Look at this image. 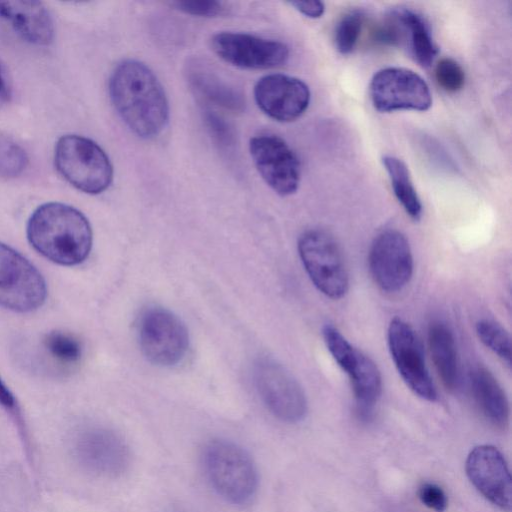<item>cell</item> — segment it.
Segmentation results:
<instances>
[{"label":"cell","mask_w":512,"mask_h":512,"mask_svg":"<svg viewBox=\"0 0 512 512\" xmlns=\"http://www.w3.org/2000/svg\"><path fill=\"white\" fill-rule=\"evenodd\" d=\"M109 96L125 125L137 136H158L169 120V103L163 86L144 63L127 59L109 78Z\"/></svg>","instance_id":"6da1fadb"},{"label":"cell","mask_w":512,"mask_h":512,"mask_svg":"<svg viewBox=\"0 0 512 512\" xmlns=\"http://www.w3.org/2000/svg\"><path fill=\"white\" fill-rule=\"evenodd\" d=\"M27 238L44 257L61 265L83 262L92 247V229L78 209L60 202L37 207L27 223Z\"/></svg>","instance_id":"7a4b0ae2"},{"label":"cell","mask_w":512,"mask_h":512,"mask_svg":"<svg viewBox=\"0 0 512 512\" xmlns=\"http://www.w3.org/2000/svg\"><path fill=\"white\" fill-rule=\"evenodd\" d=\"M205 473L214 490L230 503L249 502L258 488V473L250 455L238 444L209 441L203 451Z\"/></svg>","instance_id":"3957f363"},{"label":"cell","mask_w":512,"mask_h":512,"mask_svg":"<svg viewBox=\"0 0 512 512\" xmlns=\"http://www.w3.org/2000/svg\"><path fill=\"white\" fill-rule=\"evenodd\" d=\"M54 163L69 184L87 194H100L113 181L108 155L96 142L81 135H63L57 140Z\"/></svg>","instance_id":"277c9868"},{"label":"cell","mask_w":512,"mask_h":512,"mask_svg":"<svg viewBox=\"0 0 512 512\" xmlns=\"http://www.w3.org/2000/svg\"><path fill=\"white\" fill-rule=\"evenodd\" d=\"M298 252L310 280L321 293L331 299H340L347 293V267L329 233L320 229L305 231L298 240Z\"/></svg>","instance_id":"5b68a950"},{"label":"cell","mask_w":512,"mask_h":512,"mask_svg":"<svg viewBox=\"0 0 512 512\" xmlns=\"http://www.w3.org/2000/svg\"><path fill=\"white\" fill-rule=\"evenodd\" d=\"M138 340L151 363L168 367L182 361L189 348L185 324L170 310L153 306L145 309L138 323Z\"/></svg>","instance_id":"8992f818"},{"label":"cell","mask_w":512,"mask_h":512,"mask_svg":"<svg viewBox=\"0 0 512 512\" xmlns=\"http://www.w3.org/2000/svg\"><path fill=\"white\" fill-rule=\"evenodd\" d=\"M253 381L262 402L277 419L297 423L306 416L307 399L302 387L276 360L259 358L253 367Z\"/></svg>","instance_id":"52a82bcc"},{"label":"cell","mask_w":512,"mask_h":512,"mask_svg":"<svg viewBox=\"0 0 512 512\" xmlns=\"http://www.w3.org/2000/svg\"><path fill=\"white\" fill-rule=\"evenodd\" d=\"M47 294L36 267L13 248L0 242V305L17 312L39 308Z\"/></svg>","instance_id":"ba28073f"},{"label":"cell","mask_w":512,"mask_h":512,"mask_svg":"<svg viewBox=\"0 0 512 512\" xmlns=\"http://www.w3.org/2000/svg\"><path fill=\"white\" fill-rule=\"evenodd\" d=\"M369 94L374 108L382 113L426 111L432 105L426 81L413 70L403 67H386L377 71L371 79Z\"/></svg>","instance_id":"9c48e42d"},{"label":"cell","mask_w":512,"mask_h":512,"mask_svg":"<svg viewBox=\"0 0 512 512\" xmlns=\"http://www.w3.org/2000/svg\"><path fill=\"white\" fill-rule=\"evenodd\" d=\"M254 165L265 183L278 195L294 194L300 184V161L281 137L262 133L250 139Z\"/></svg>","instance_id":"30bf717a"},{"label":"cell","mask_w":512,"mask_h":512,"mask_svg":"<svg viewBox=\"0 0 512 512\" xmlns=\"http://www.w3.org/2000/svg\"><path fill=\"white\" fill-rule=\"evenodd\" d=\"M214 53L232 66L265 70L284 65L289 49L281 41L241 32H219L211 39Z\"/></svg>","instance_id":"8fae6325"},{"label":"cell","mask_w":512,"mask_h":512,"mask_svg":"<svg viewBox=\"0 0 512 512\" xmlns=\"http://www.w3.org/2000/svg\"><path fill=\"white\" fill-rule=\"evenodd\" d=\"M369 270L376 285L383 291L402 290L413 274V255L409 242L398 230L382 231L374 239L368 257Z\"/></svg>","instance_id":"7c38bea8"},{"label":"cell","mask_w":512,"mask_h":512,"mask_svg":"<svg viewBox=\"0 0 512 512\" xmlns=\"http://www.w3.org/2000/svg\"><path fill=\"white\" fill-rule=\"evenodd\" d=\"M73 450L82 468L102 477H118L131 463L129 446L120 435L107 428L82 431L75 439Z\"/></svg>","instance_id":"4fadbf2b"},{"label":"cell","mask_w":512,"mask_h":512,"mask_svg":"<svg viewBox=\"0 0 512 512\" xmlns=\"http://www.w3.org/2000/svg\"><path fill=\"white\" fill-rule=\"evenodd\" d=\"M387 337L391 357L405 384L420 398L435 401L437 392L413 328L395 317L389 324Z\"/></svg>","instance_id":"5bb4252c"},{"label":"cell","mask_w":512,"mask_h":512,"mask_svg":"<svg viewBox=\"0 0 512 512\" xmlns=\"http://www.w3.org/2000/svg\"><path fill=\"white\" fill-rule=\"evenodd\" d=\"M254 98L260 110L278 122H292L307 110L311 93L305 82L285 74H269L254 87Z\"/></svg>","instance_id":"9a60e30c"},{"label":"cell","mask_w":512,"mask_h":512,"mask_svg":"<svg viewBox=\"0 0 512 512\" xmlns=\"http://www.w3.org/2000/svg\"><path fill=\"white\" fill-rule=\"evenodd\" d=\"M466 474L473 486L493 505L511 509V476L502 453L494 446L474 447L466 459Z\"/></svg>","instance_id":"2e32d148"},{"label":"cell","mask_w":512,"mask_h":512,"mask_svg":"<svg viewBox=\"0 0 512 512\" xmlns=\"http://www.w3.org/2000/svg\"><path fill=\"white\" fill-rule=\"evenodd\" d=\"M0 19L9 23L13 30L30 44L47 46L54 40L52 16L40 1H0Z\"/></svg>","instance_id":"e0dca14e"},{"label":"cell","mask_w":512,"mask_h":512,"mask_svg":"<svg viewBox=\"0 0 512 512\" xmlns=\"http://www.w3.org/2000/svg\"><path fill=\"white\" fill-rule=\"evenodd\" d=\"M336 363L349 376L358 410L367 417L382 392V377L376 363L353 345Z\"/></svg>","instance_id":"ac0fdd59"},{"label":"cell","mask_w":512,"mask_h":512,"mask_svg":"<svg viewBox=\"0 0 512 512\" xmlns=\"http://www.w3.org/2000/svg\"><path fill=\"white\" fill-rule=\"evenodd\" d=\"M472 397L485 419L494 427L504 429L509 423V402L494 377L483 366H475L469 372Z\"/></svg>","instance_id":"d6986e66"},{"label":"cell","mask_w":512,"mask_h":512,"mask_svg":"<svg viewBox=\"0 0 512 512\" xmlns=\"http://www.w3.org/2000/svg\"><path fill=\"white\" fill-rule=\"evenodd\" d=\"M390 15L398 28L399 44L406 45L411 57L419 65L426 68L431 66L438 48L422 15L408 8L394 9Z\"/></svg>","instance_id":"ffe728a7"},{"label":"cell","mask_w":512,"mask_h":512,"mask_svg":"<svg viewBox=\"0 0 512 512\" xmlns=\"http://www.w3.org/2000/svg\"><path fill=\"white\" fill-rule=\"evenodd\" d=\"M186 75L192 89L205 102L234 112L245 108L243 94L203 63L188 64Z\"/></svg>","instance_id":"44dd1931"},{"label":"cell","mask_w":512,"mask_h":512,"mask_svg":"<svg viewBox=\"0 0 512 512\" xmlns=\"http://www.w3.org/2000/svg\"><path fill=\"white\" fill-rule=\"evenodd\" d=\"M428 347L444 387L454 391L459 383V363L454 335L444 322L434 321L428 328Z\"/></svg>","instance_id":"7402d4cb"},{"label":"cell","mask_w":512,"mask_h":512,"mask_svg":"<svg viewBox=\"0 0 512 512\" xmlns=\"http://www.w3.org/2000/svg\"><path fill=\"white\" fill-rule=\"evenodd\" d=\"M382 162L398 202L410 218L419 220L422 216V204L407 165L401 159L391 155L384 156Z\"/></svg>","instance_id":"603a6c76"},{"label":"cell","mask_w":512,"mask_h":512,"mask_svg":"<svg viewBox=\"0 0 512 512\" xmlns=\"http://www.w3.org/2000/svg\"><path fill=\"white\" fill-rule=\"evenodd\" d=\"M475 329L480 341L510 367L511 342L505 328L494 320L481 319Z\"/></svg>","instance_id":"cb8c5ba5"},{"label":"cell","mask_w":512,"mask_h":512,"mask_svg":"<svg viewBox=\"0 0 512 512\" xmlns=\"http://www.w3.org/2000/svg\"><path fill=\"white\" fill-rule=\"evenodd\" d=\"M364 14L354 10L345 14L338 22L334 43L341 54H349L356 47L364 24Z\"/></svg>","instance_id":"d4e9b609"},{"label":"cell","mask_w":512,"mask_h":512,"mask_svg":"<svg viewBox=\"0 0 512 512\" xmlns=\"http://www.w3.org/2000/svg\"><path fill=\"white\" fill-rule=\"evenodd\" d=\"M27 165L28 156L25 150L11 138L0 135V177H18Z\"/></svg>","instance_id":"484cf974"},{"label":"cell","mask_w":512,"mask_h":512,"mask_svg":"<svg viewBox=\"0 0 512 512\" xmlns=\"http://www.w3.org/2000/svg\"><path fill=\"white\" fill-rule=\"evenodd\" d=\"M44 347L52 358L68 364L77 362L82 354L80 342L61 331L50 332L44 339Z\"/></svg>","instance_id":"4316f807"},{"label":"cell","mask_w":512,"mask_h":512,"mask_svg":"<svg viewBox=\"0 0 512 512\" xmlns=\"http://www.w3.org/2000/svg\"><path fill=\"white\" fill-rule=\"evenodd\" d=\"M437 84L447 92H457L465 83V72L454 59L445 57L439 60L434 69Z\"/></svg>","instance_id":"83f0119b"},{"label":"cell","mask_w":512,"mask_h":512,"mask_svg":"<svg viewBox=\"0 0 512 512\" xmlns=\"http://www.w3.org/2000/svg\"><path fill=\"white\" fill-rule=\"evenodd\" d=\"M203 116L207 130L214 142L220 149L230 150L234 146L235 138L229 123L210 109H205Z\"/></svg>","instance_id":"f1b7e54d"},{"label":"cell","mask_w":512,"mask_h":512,"mask_svg":"<svg viewBox=\"0 0 512 512\" xmlns=\"http://www.w3.org/2000/svg\"><path fill=\"white\" fill-rule=\"evenodd\" d=\"M172 5L183 13L199 17H216L226 10L224 3L213 0L176 1Z\"/></svg>","instance_id":"f546056e"},{"label":"cell","mask_w":512,"mask_h":512,"mask_svg":"<svg viewBox=\"0 0 512 512\" xmlns=\"http://www.w3.org/2000/svg\"><path fill=\"white\" fill-rule=\"evenodd\" d=\"M420 501L428 508L443 512L447 507V497L443 489L434 483H423L418 490Z\"/></svg>","instance_id":"4dcf8cb0"},{"label":"cell","mask_w":512,"mask_h":512,"mask_svg":"<svg viewBox=\"0 0 512 512\" xmlns=\"http://www.w3.org/2000/svg\"><path fill=\"white\" fill-rule=\"evenodd\" d=\"M289 4L302 15L312 19L320 18L325 11V5L321 1H292Z\"/></svg>","instance_id":"1f68e13d"},{"label":"cell","mask_w":512,"mask_h":512,"mask_svg":"<svg viewBox=\"0 0 512 512\" xmlns=\"http://www.w3.org/2000/svg\"><path fill=\"white\" fill-rule=\"evenodd\" d=\"M0 404L7 409H12L15 405V400L12 393L0 379Z\"/></svg>","instance_id":"d6a6232c"},{"label":"cell","mask_w":512,"mask_h":512,"mask_svg":"<svg viewBox=\"0 0 512 512\" xmlns=\"http://www.w3.org/2000/svg\"><path fill=\"white\" fill-rule=\"evenodd\" d=\"M5 91V80L0 69V95Z\"/></svg>","instance_id":"836d02e7"}]
</instances>
